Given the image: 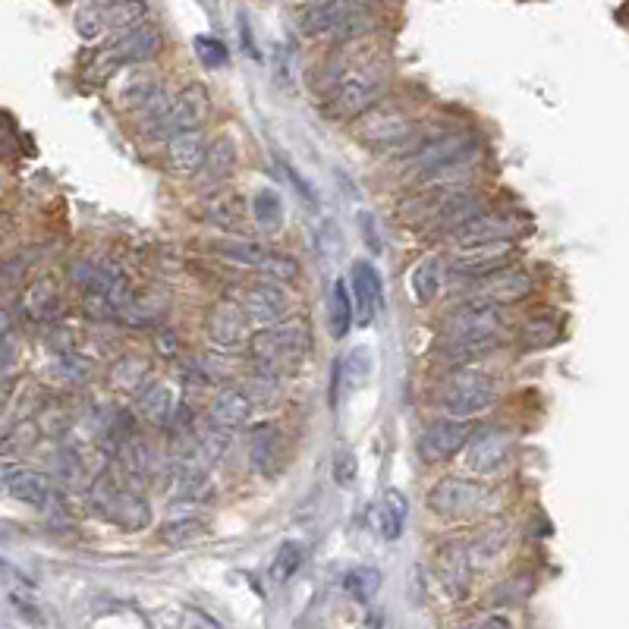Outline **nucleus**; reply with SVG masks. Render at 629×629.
Here are the masks:
<instances>
[{
	"label": "nucleus",
	"mask_w": 629,
	"mask_h": 629,
	"mask_svg": "<svg viewBox=\"0 0 629 629\" xmlns=\"http://www.w3.org/2000/svg\"><path fill=\"white\" fill-rule=\"evenodd\" d=\"M233 164H236V142L230 136L214 139L211 148H208V158H205L202 170L195 173V186L205 189V192L224 186L227 177L233 173Z\"/></svg>",
	"instance_id": "4be33fe9"
},
{
	"label": "nucleus",
	"mask_w": 629,
	"mask_h": 629,
	"mask_svg": "<svg viewBox=\"0 0 629 629\" xmlns=\"http://www.w3.org/2000/svg\"><path fill=\"white\" fill-rule=\"evenodd\" d=\"M372 26V16H368L356 0H315L306 10L299 13V29L302 35H331L340 41H350L362 35Z\"/></svg>",
	"instance_id": "20e7f679"
},
{
	"label": "nucleus",
	"mask_w": 629,
	"mask_h": 629,
	"mask_svg": "<svg viewBox=\"0 0 629 629\" xmlns=\"http://www.w3.org/2000/svg\"><path fill=\"white\" fill-rule=\"evenodd\" d=\"M356 475H359L356 453L353 450H337V457H334V482L343 485V488H350L356 482Z\"/></svg>",
	"instance_id": "09e8293b"
},
{
	"label": "nucleus",
	"mask_w": 629,
	"mask_h": 629,
	"mask_svg": "<svg viewBox=\"0 0 629 629\" xmlns=\"http://www.w3.org/2000/svg\"><path fill=\"white\" fill-rule=\"evenodd\" d=\"M164 315H167V299L158 293H142L133 299V306L126 309L123 321H129L133 328H155Z\"/></svg>",
	"instance_id": "473e14b6"
},
{
	"label": "nucleus",
	"mask_w": 629,
	"mask_h": 629,
	"mask_svg": "<svg viewBox=\"0 0 629 629\" xmlns=\"http://www.w3.org/2000/svg\"><path fill=\"white\" fill-rule=\"evenodd\" d=\"M4 479H7V494L13 497V501L19 504H29V507H38V510H45L57 491H54V479L45 472H35V469H10L4 472Z\"/></svg>",
	"instance_id": "f3484780"
},
{
	"label": "nucleus",
	"mask_w": 629,
	"mask_h": 629,
	"mask_svg": "<svg viewBox=\"0 0 629 629\" xmlns=\"http://www.w3.org/2000/svg\"><path fill=\"white\" fill-rule=\"evenodd\" d=\"M98 10H101V19H104V29H117V32H129V29L145 26V16H148L145 0H111V4L98 7Z\"/></svg>",
	"instance_id": "cd10ccee"
},
{
	"label": "nucleus",
	"mask_w": 629,
	"mask_h": 629,
	"mask_svg": "<svg viewBox=\"0 0 629 629\" xmlns=\"http://www.w3.org/2000/svg\"><path fill=\"white\" fill-rule=\"evenodd\" d=\"M519 233V224L513 218H504V214H479L469 224H463L457 233H453V243L460 249H479V246H491V243H507Z\"/></svg>",
	"instance_id": "2eb2a0df"
},
{
	"label": "nucleus",
	"mask_w": 629,
	"mask_h": 629,
	"mask_svg": "<svg viewBox=\"0 0 629 629\" xmlns=\"http://www.w3.org/2000/svg\"><path fill=\"white\" fill-rule=\"evenodd\" d=\"M211 111V98H208V89L202 82H186L183 89L173 95V104H170V114L164 117V123L151 133V139H173L180 133H189V129H199L205 123Z\"/></svg>",
	"instance_id": "0eeeda50"
},
{
	"label": "nucleus",
	"mask_w": 629,
	"mask_h": 629,
	"mask_svg": "<svg viewBox=\"0 0 629 629\" xmlns=\"http://www.w3.org/2000/svg\"><path fill=\"white\" fill-rule=\"evenodd\" d=\"M368 368H372V362H368V350H353L350 356H346V375H350V384H362Z\"/></svg>",
	"instance_id": "3c124183"
},
{
	"label": "nucleus",
	"mask_w": 629,
	"mask_h": 629,
	"mask_svg": "<svg viewBox=\"0 0 629 629\" xmlns=\"http://www.w3.org/2000/svg\"><path fill=\"white\" fill-rule=\"evenodd\" d=\"M428 510L441 516V519H472L482 510L494 507V491L485 482H472V479H441L425 497Z\"/></svg>",
	"instance_id": "39448f33"
},
{
	"label": "nucleus",
	"mask_w": 629,
	"mask_h": 629,
	"mask_svg": "<svg viewBox=\"0 0 629 629\" xmlns=\"http://www.w3.org/2000/svg\"><path fill=\"white\" fill-rule=\"evenodd\" d=\"M510 255H513L510 243H491V246H479V249H463V255L453 262V274L482 280V277H491L497 271H507Z\"/></svg>",
	"instance_id": "a211bd4d"
},
{
	"label": "nucleus",
	"mask_w": 629,
	"mask_h": 629,
	"mask_svg": "<svg viewBox=\"0 0 629 629\" xmlns=\"http://www.w3.org/2000/svg\"><path fill=\"white\" fill-rule=\"evenodd\" d=\"M312 350V331L306 321H284L274 324V328L255 331L249 340V356L258 368H268L274 372L277 365H290L306 359Z\"/></svg>",
	"instance_id": "7ed1b4c3"
},
{
	"label": "nucleus",
	"mask_w": 629,
	"mask_h": 629,
	"mask_svg": "<svg viewBox=\"0 0 629 629\" xmlns=\"http://www.w3.org/2000/svg\"><path fill=\"white\" fill-rule=\"evenodd\" d=\"M472 554L466 541H444L435 554V570L444 585V592L453 601H463L472 589Z\"/></svg>",
	"instance_id": "9d476101"
},
{
	"label": "nucleus",
	"mask_w": 629,
	"mask_h": 629,
	"mask_svg": "<svg viewBox=\"0 0 629 629\" xmlns=\"http://www.w3.org/2000/svg\"><path fill=\"white\" fill-rule=\"evenodd\" d=\"M412 133H416V126H412L409 117L384 111V107H378V111L372 107L365 117L356 120V136L381 151H406Z\"/></svg>",
	"instance_id": "6e6552de"
},
{
	"label": "nucleus",
	"mask_w": 629,
	"mask_h": 629,
	"mask_svg": "<svg viewBox=\"0 0 629 629\" xmlns=\"http://www.w3.org/2000/svg\"><path fill=\"white\" fill-rule=\"evenodd\" d=\"M472 444V425L463 419H438L431 422L422 438H419V453L425 463H444L457 457L463 447Z\"/></svg>",
	"instance_id": "1a4fd4ad"
},
{
	"label": "nucleus",
	"mask_w": 629,
	"mask_h": 629,
	"mask_svg": "<svg viewBox=\"0 0 629 629\" xmlns=\"http://www.w3.org/2000/svg\"><path fill=\"white\" fill-rule=\"evenodd\" d=\"M557 337V328L551 321L545 318H538V321H529L526 324V331H523V343L529 346V350H541V346H551Z\"/></svg>",
	"instance_id": "de8ad7c7"
},
{
	"label": "nucleus",
	"mask_w": 629,
	"mask_h": 629,
	"mask_svg": "<svg viewBox=\"0 0 629 629\" xmlns=\"http://www.w3.org/2000/svg\"><path fill=\"white\" fill-rule=\"evenodd\" d=\"M255 403L249 400L246 390L240 387H221L211 400V425H218L224 431L243 428L252 419Z\"/></svg>",
	"instance_id": "aec40b11"
},
{
	"label": "nucleus",
	"mask_w": 629,
	"mask_h": 629,
	"mask_svg": "<svg viewBox=\"0 0 629 629\" xmlns=\"http://www.w3.org/2000/svg\"><path fill=\"white\" fill-rule=\"evenodd\" d=\"M343 585H346V592H350L356 601H368V598H372V595L378 592L381 573L372 570V567H356L353 573H346Z\"/></svg>",
	"instance_id": "a19ab883"
},
{
	"label": "nucleus",
	"mask_w": 629,
	"mask_h": 629,
	"mask_svg": "<svg viewBox=\"0 0 629 629\" xmlns=\"http://www.w3.org/2000/svg\"><path fill=\"white\" fill-rule=\"evenodd\" d=\"M532 277L526 271H497L491 277L475 280V290L469 296V302H482V306H510V302H519L532 293Z\"/></svg>",
	"instance_id": "f8f14e48"
},
{
	"label": "nucleus",
	"mask_w": 629,
	"mask_h": 629,
	"mask_svg": "<svg viewBox=\"0 0 629 629\" xmlns=\"http://www.w3.org/2000/svg\"><path fill=\"white\" fill-rule=\"evenodd\" d=\"M412 293H416V302H422V306H428V302L435 299V293H438V262L435 258H428V262H422L416 271H412Z\"/></svg>",
	"instance_id": "ea45409f"
},
{
	"label": "nucleus",
	"mask_w": 629,
	"mask_h": 629,
	"mask_svg": "<svg viewBox=\"0 0 629 629\" xmlns=\"http://www.w3.org/2000/svg\"><path fill=\"white\" fill-rule=\"evenodd\" d=\"M262 274H268L274 284H290V280L299 277V265L293 255H280V252H271L268 262L262 268Z\"/></svg>",
	"instance_id": "a18cd8bd"
},
{
	"label": "nucleus",
	"mask_w": 629,
	"mask_h": 629,
	"mask_svg": "<svg viewBox=\"0 0 629 629\" xmlns=\"http://www.w3.org/2000/svg\"><path fill=\"white\" fill-rule=\"evenodd\" d=\"M504 545H507V532H488V535H482L479 541H475V545H469L472 563H475V567H488V563H494L497 554L504 551Z\"/></svg>",
	"instance_id": "79ce46f5"
},
{
	"label": "nucleus",
	"mask_w": 629,
	"mask_h": 629,
	"mask_svg": "<svg viewBox=\"0 0 629 629\" xmlns=\"http://www.w3.org/2000/svg\"><path fill=\"white\" fill-rule=\"evenodd\" d=\"M240 35H243V48H246V54H249V57H258L255 41H252V35H249V26H246V16H240Z\"/></svg>",
	"instance_id": "6e6d98bb"
},
{
	"label": "nucleus",
	"mask_w": 629,
	"mask_h": 629,
	"mask_svg": "<svg viewBox=\"0 0 629 629\" xmlns=\"http://www.w3.org/2000/svg\"><path fill=\"white\" fill-rule=\"evenodd\" d=\"M390 82V67L378 54L350 48L331 67V101L328 111L340 120H359L381 101Z\"/></svg>",
	"instance_id": "f257e3e1"
},
{
	"label": "nucleus",
	"mask_w": 629,
	"mask_h": 629,
	"mask_svg": "<svg viewBox=\"0 0 629 629\" xmlns=\"http://www.w3.org/2000/svg\"><path fill=\"white\" fill-rule=\"evenodd\" d=\"M252 221L262 227V230H277L280 227V221H284V202H280V195L274 189L255 192V199H252Z\"/></svg>",
	"instance_id": "c9c22d12"
},
{
	"label": "nucleus",
	"mask_w": 629,
	"mask_h": 629,
	"mask_svg": "<svg viewBox=\"0 0 629 629\" xmlns=\"http://www.w3.org/2000/svg\"><path fill=\"white\" fill-rule=\"evenodd\" d=\"M120 466L133 482H145L151 469H155V450H151L142 438H129L120 447Z\"/></svg>",
	"instance_id": "7c9ffc66"
},
{
	"label": "nucleus",
	"mask_w": 629,
	"mask_h": 629,
	"mask_svg": "<svg viewBox=\"0 0 629 629\" xmlns=\"http://www.w3.org/2000/svg\"><path fill=\"white\" fill-rule=\"evenodd\" d=\"M195 54H199V60L205 63V67H211V70L224 67V63L230 60L224 41L211 38V35H199V38H195Z\"/></svg>",
	"instance_id": "c03bdc74"
},
{
	"label": "nucleus",
	"mask_w": 629,
	"mask_h": 629,
	"mask_svg": "<svg viewBox=\"0 0 629 629\" xmlns=\"http://www.w3.org/2000/svg\"><path fill=\"white\" fill-rule=\"evenodd\" d=\"M362 230H365V243H368V249L372 252H381V240L375 236V230H372V214H362Z\"/></svg>",
	"instance_id": "864d4df0"
},
{
	"label": "nucleus",
	"mask_w": 629,
	"mask_h": 629,
	"mask_svg": "<svg viewBox=\"0 0 629 629\" xmlns=\"http://www.w3.org/2000/svg\"><path fill=\"white\" fill-rule=\"evenodd\" d=\"M513 457V438L510 431L504 428H491L482 431L479 438H475L466 450V469L475 475H494L501 472Z\"/></svg>",
	"instance_id": "4468645a"
},
{
	"label": "nucleus",
	"mask_w": 629,
	"mask_h": 629,
	"mask_svg": "<svg viewBox=\"0 0 629 629\" xmlns=\"http://www.w3.org/2000/svg\"><path fill=\"white\" fill-rule=\"evenodd\" d=\"M89 504H92V510L98 516H104L107 523H114L123 532H142L151 523V507H148V501H145L139 491L123 488L120 479H117L111 469H104L98 479L92 482V488H89Z\"/></svg>",
	"instance_id": "f03ea898"
},
{
	"label": "nucleus",
	"mask_w": 629,
	"mask_h": 629,
	"mask_svg": "<svg viewBox=\"0 0 629 629\" xmlns=\"http://www.w3.org/2000/svg\"><path fill=\"white\" fill-rule=\"evenodd\" d=\"M494 400H497V387L482 372H453L438 394V406L447 412V419H463V422L491 409Z\"/></svg>",
	"instance_id": "423d86ee"
},
{
	"label": "nucleus",
	"mask_w": 629,
	"mask_h": 629,
	"mask_svg": "<svg viewBox=\"0 0 629 629\" xmlns=\"http://www.w3.org/2000/svg\"><path fill=\"white\" fill-rule=\"evenodd\" d=\"M249 400L255 403V406H268V403H274L277 400V394H280V387H277V378H274V372H268V368H262V375H255V378H249Z\"/></svg>",
	"instance_id": "49530a36"
},
{
	"label": "nucleus",
	"mask_w": 629,
	"mask_h": 629,
	"mask_svg": "<svg viewBox=\"0 0 629 629\" xmlns=\"http://www.w3.org/2000/svg\"><path fill=\"white\" fill-rule=\"evenodd\" d=\"M60 309H63V296H60L54 280H48V277L35 280V284L23 293V315L29 321L48 324L60 315Z\"/></svg>",
	"instance_id": "a878e982"
},
{
	"label": "nucleus",
	"mask_w": 629,
	"mask_h": 629,
	"mask_svg": "<svg viewBox=\"0 0 629 629\" xmlns=\"http://www.w3.org/2000/svg\"><path fill=\"white\" fill-rule=\"evenodd\" d=\"M302 560H306V548H302L299 541H284V545L277 548L274 567H271L274 582H290L296 570L302 567Z\"/></svg>",
	"instance_id": "e433bc0d"
},
{
	"label": "nucleus",
	"mask_w": 629,
	"mask_h": 629,
	"mask_svg": "<svg viewBox=\"0 0 629 629\" xmlns=\"http://www.w3.org/2000/svg\"><path fill=\"white\" fill-rule=\"evenodd\" d=\"M161 51V32L155 26H139V29H129L123 32L111 51L104 54L107 67H120V63H145V60H155Z\"/></svg>",
	"instance_id": "dca6fc26"
},
{
	"label": "nucleus",
	"mask_w": 629,
	"mask_h": 629,
	"mask_svg": "<svg viewBox=\"0 0 629 629\" xmlns=\"http://www.w3.org/2000/svg\"><path fill=\"white\" fill-rule=\"evenodd\" d=\"M353 299L350 293H346V284L343 280H334V287H331V299H328V324H331V337L343 340L346 331L353 328Z\"/></svg>",
	"instance_id": "2f4dec72"
},
{
	"label": "nucleus",
	"mask_w": 629,
	"mask_h": 629,
	"mask_svg": "<svg viewBox=\"0 0 629 629\" xmlns=\"http://www.w3.org/2000/svg\"><path fill=\"white\" fill-rule=\"evenodd\" d=\"M164 92V85L155 79V76H148V73H136V76H129L126 85L120 89V104H123V111H133V114H142L145 107L155 101L158 95Z\"/></svg>",
	"instance_id": "c756f323"
},
{
	"label": "nucleus",
	"mask_w": 629,
	"mask_h": 629,
	"mask_svg": "<svg viewBox=\"0 0 629 629\" xmlns=\"http://www.w3.org/2000/svg\"><path fill=\"white\" fill-rule=\"evenodd\" d=\"M136 412H139V419H145V422H151V425L164 428V425H170L173 419H177L180 406H177V397H173L170 384L155 381V384H148V387L142 390V394H139Z\"/></svg>",
	"instance_id": "b1692460"
},
{
	"label": "nucleus",
	"mask_w": 629,
	"mask_h": 629,
	"mask_svg": "<svg viewBox=\"0 0 629 629\" xmlns=\"http://www.w3.org/2000/svg\"><path fill=\"white\" fill-rule=\"evenodd\" d=\"M57 472L63 482H79L82 479V463H79V453L76 450H63L57 457Z\"/></svg>",
	"instance_id": "8fccbe9b"
},
{
	"label": "nucleus",
	"mask_w": 629,
	"mask_h": 629,
	"mask_svg": "<svg viewBox=\"0 0 629 629\" xmlns=\"http://www.w3.org/2000/svg\"><path fill=\"white\" fill-rule=\"evenodd\" d=\"M353 296H356V324L368 328L381 309V274L372 262H353Z\"/></svg>",
	"instance_id": "6ab92c4d"
},
{
	"label": "nucleus",
	"mask_w": 629,
	"mask_h": 629,
	"mask_svg": "<svg viewBox=\"0 0 629 629\" xmlns=\"http://www.w3.org/2000/svg\"><path fill=\"white\" fill-rule=\"evenodd\" d=\"M497 346H501V337H444L438 356L450 365H463L494 353Z\"/></svg>",
	"instance_id": "bb28decb"
},
{
	"label": "nucleus",
	"mask_w": 629,
	"mask_h": 629,
	"mask_svg": "<svg viewBox=\"0 0 629 629\" xmlns=\"http://www.w3.org/2000/svg\"><path fill=\"white\" fill-rule=\"evenodd\" d=\"M101 29H104L101 10H85V13L76 16V32L82 38H95V35H101Z\"/></svg>",
	"instance_id": "603ef678"
},
{
	"label": "nucleus",
	"mask_w": 629,
	"mask_h": 629,
	"mask_svg": "<svg viewBox=\"0 0 629 629\" xmlns=\"http://www.w3.org/2000/svg\"><path fill=\"white\" fill-rule=\"evenodd\" d=\"M208 142L199 129H189V133H180L167 142V167L173 173H199L205 158H208Z\"/></svg>",
	"instance_id": "412c9836"
},
{
	"label": "nucleus",
	"mask_w": 629,
	"mask_h": 629,
	"mask_svg": "<svg viewBox=\"0 0 629 629\" xmlns=\"http://www.w3.org/2000/svg\"><path fill=\"white\" fill-rule=\"evenodd\" d=\"M406 497L397 491V488H390L384 494V504H381V532L387 541H397L403 535V526H406Z\"/></svg>",
	"instance_id": "f704fd0d"
},
{
	"label": "nucleus",
	"mask_w": 629,
	"mask_h": 629,
	"mask_svg": "<svg viewBox=\"0 0 629 629\" xmlns=\"http://www.w3.org/2000/svg\"><path fill=\"white\" fill-rule=\"evenodd\" d=\"M475 629H513V623L504 614H491V617H485Z\"/></svg>",
	"instance_id": "5fc2aeb1"
},
{
	"label": "nucleus",
	"mask_w": 629,
	"mask_h": 629,
	"mask_svg": "<svg viewBox=\"0 0 629 629\" xmlns=\"http://www.w3.org/2000/svg\"><path fill=\"white\" fill-rule=\"evenodd\" d=\"M249 460H252V469L262 475V479H274V475L280 472V431L271 422H262V425L252 428Z\"/></svg>",
	"instance_id": "5701e85b"
},
{
	"label": "nucleus",
	"mask_w": 629,
	"mask_h": 629,
	"mask_svg": "<svg viewBox=\"0 0 629 629\" xmlns=\"http://www.w3.org/2000/svg\"><path fill=\"white\" fill-rule=\"evenodd\" d=\"M205 328H208V340L224 346V350H233V346H243L246 340H252V334H249L252 321L243 312L240 302H233V299L214 302V306L208 309Z\"/></svg>",
	"instance_id": "9b49d317"
},
{
	"label": "nucleus",
	"mask_w": 629,
	"mask_h": 629,
	"mask_svg": "<svg viewBox=\"0 0 629 629\" xmlns=\"http://www.w3.org/2000/svg\"><path fill=\"white\" fill-rule=\"evenodd\" d=\"M211 249L218 255H224L227 262H240V265H249V268H258V271L265 268L268 255H271L265 246L249 243V240H224V243H214Z\"/></svg>",
	"instance_id": "72a5a7b5"
},
{
	"label": "nucleus",
	"mask_w": 629,
	"mask_h": 629,
	"mask_svg": "<svg viewBox=\"0 0 629 629\" xmlns=\"http://www.w3.org/2000/svg\"><path fill=\"white\" fill-rule=\"evenodd\" d=\"M148 378H151V359L136 356V353L120 356L111 365V372H107V381H111L114 390H120V394H126V397H139L148 387Z\"/></svg>",
	"instance_id": "393cba45"
},
{
	"label": "nucleus",
	"mask_w": 629,
	"mask_h": 629,
	"mask_svg": "<svg viewBox=\"0 0 629 629\" xmlns=\"http://www.w3.org/2000/svg\"><path fill=\"white\" fill-rule=\"evenodd\" d=\"M92 4H101V7H107V4H111V0H92Z\"/></svg>",
	"instance_id": "4d7b16f0"
},
{
	"label": "nucleus",
	"mask_w": 629,
	"mask_h": 629,
	"mask_svg": "<svg viewBox=\"0 0 629 629\" xmlns=\"http://www.w3.org/2000/svg\"><path fill=\"white\" fill-rule=\"evenodd\" d=\"M211 475L202 466H180L177 479H173V494L180 504H202L211 497Z\"/></svg>",
	"instance_id": "c85d7f7f"
},
{
	"label": "nucleus",
	"mask_w": 629,
	"mask_h": 629,
	"mask_svg": "<svg viewBox=\"0 0 629 629\" xmlns=\"http://www.w3.org/2000/svg\"><path fill=\"white\" fill-rule=\"evenodd\" d=\"M38 441V422H16L13 428H10V435L4 438V453L7 457H13V453H23V450H29L32 444Z\"/></svg>",
	"instance_id": "37998d69"
},
{
	"label": "nucleus",
	"mask_w": 629,
	"mask_h": 629,
	"mask_svg": "<svg viewBox=\"0 0 629 629\" xmlns=\"http://www.w3.org/2000/svg\"><path fill=\"white\" fill-rule=\"evenodd\" d=\"M51 375H54L60 384H79V381H85V378L92 375V365L70 350V353H60V356L54 359Z\"/></svg>",
	"instance_id": "4c0bfd02"
},
{
	"label": "nucleus",
	"mask_w": 629,
	"mask_h": 629,
	"mask_svg": "<svg viewBox=\"0 0 629 629\" xmlns=\"http://www.w3.org/2000/svg\"><path fill=\"white\" fill-rule=\"evenodd\" d=\"M161 535H164L167 545H192V541L205 538V523H202V519L183 516V519H173V523H167L161 529Z\"/></svg>",
	"instance_id": "58836bf2"
},
{
	"label": "nucleus",
	"mask_w": 629,
	"mask_h": 629,
	"mask_svg": "<svg viewBox=\"0 0 629 629\" xmlns=\"http://www.w3.org/2000/svg\"><path fill=\"white\" fill-rule=\"evenodd\" d=\"M243 312L249 315L252 324H262V328H274V324H284L290 318L293 302L287 290L280 284H255L243 293Z\"/></svg>",
	"instance_id": "ddd939ff"
}]
</instances>
